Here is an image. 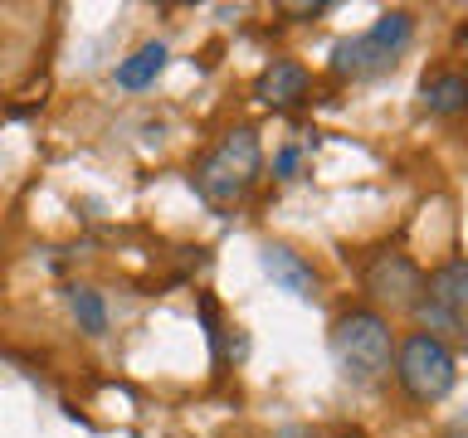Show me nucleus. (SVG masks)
Returning a JSON list of instances; mask_svg holds the SVG:
<instances>
[{
  "mask_svg": "<svg viewBox=\"0 0 468 438\" xmlns=\"http://www.w3.org/2000/svg\"><path fill=\"white\" fill-rule=\"evenodd\" d=\"M390 356H395V331L371 307H351V312L332 321V360L346 385H356V390L376 385L390 370Z\"/></svg>",
  "mask_w": 468,
  "mask_h": 438,
  "instance_id": "nucleus-1",
  "label": "nucleus"
},
{
  "mask_svg": "<svg viewBox=\"0 0 468 438\" xmlns=\"http://www.w3.org/2000/svg\"><path fill=\"white\" fill-rule=\"evenodd\" d=\"M259 166H263V151H259V137L249 127L229 131L215 151H205L196 161V190L215 210H229L234 200L249 195V185L259 181Z\"/></svg>",
  "mask_w": 468,
  "mask_h": 438,
  "instance_id": "nucleus-2",
  "label": "nucleus"
},
{
  "mask_svg": "<svg viewBox=\"0 0 468 438\" xmlns=\"http://www.w3.org/2000/svg\"><path fill=\"white\" fill-rule=\"evenodd\" d=\"M395 380L415 404H439L459 380V365H453V350L430 331H410L400 346H395Z\"/></svg>",
  "mask_w": 468,
  "mask_h": 438,
  "instance_id": "nucleus-3",
  "label": "nucleus"
},
{
  "mask_svg": "<svg viewBox=\"0 0 468 438\" xmlns=\"http://www.w3.org/2000/svg\"><path fill=\"white\" fill-rule=\"evenodd\" d=\"M415 35V15L410 10H386L380 20L366 29V35H351L332 49V68L342 73V78H371V73H386L400 49L410 44Z\"/></svg>",
  "mask_w": 468,
  "mask_h": 438,
  "instance_id": "nucleus-4",
  "label": "nucleus"
},
{
  "mask_svg": "<svg viewBox=\"0 0 468 438\" xmlns=\"http://www.w3.org/2000/svg\"><path fill=\"white\" fill-rule=\"evenodd\" d=\"M366 292L390 312H415V302L424 297V273L405 254H376L366 263Z\"/></svg>",
  "mask_w": 468,
  "mask_h": 438,
  "instance_id": "nucleus-5",
  "label": "nucleus"
},
{
  "mask_svg": "<svg viewBox=\"0 0 468 438\" xmlns=\"http://www.w3.org/2000/svg\"><path fill=\"white\" fill-rule=\"evenodd\" d=\"M263 273H269L273 287L288 292V297H298V302L317 297V273L307 268L292 248H283V244H263Z\"/></svg>",
  "mask_w": 468,
  "mask_h": 438,
  "instance_id": "nucleus-6",
  "label": "nucleus"
},
{
  "mask_svg": "<svg viewBox=\"0 0 468 438\" xmlns=\"http://www.w3.org/2000/svg\"><path fill=\"white\" fill-rule=\"evenodd\" d=\"M307 88H313V78H307L303 64H292V58H278V64H269L259 73V102H269V108H292V102L307 98Z\"/></svg>",
  "mask_w": 468,
  "mask_h": 438,
  "instance_id": "nucleus-7",
  "label": "nucleus"
},
{
  "mask_svg": "<svg viewBox=\"0 0 468 438\" xmlns=\"http://www.w3.org/2000/svg\"><path fill=\"white\" fill-rule=\"evenodd\" d=\"M424 302H434V307H444V312L463 317V307H468V258L439 263V268L424 277Z\"/></svg>",
  "mask_w": 468,
  "mask_h": 438,
  "instance_id": "nucleus-8",
  "label": "nucleus"
},
{
  "mask_svg": "<svg viewBox=\"0 0 468 438\" xmlns=\"http://www.w3.org/2000/svg\"><path fill=\"white\" fill-rule=\"evenodd\" d=\"M420 98H424V112L453 117V112L468 108V78L463 73H434V78H424Z\"/></svg>",
  "mask_w": 468,
  "mask_h": 438,
  "instance_id": "nucleus-9",
  "label": "nucleus"
},
{
  "mask_svg": "<svg viewBox=\"0 0 468 438\" xmlns=\"http://www.w3.org/2000/svg\"><path fill=\"white\" fill-rule=\"evenodd\" d=\"M166 44H142V49L137 54H132V58H122V64H117V83H122V88H146V83H156V73L161 68H166Z\"/></svg>",
  "mask_w": 468,
  "mask_h": 438,
  "instance_id": "nucleus-10",
  "label": "nucleus"
},
{
  "mask_svg": "<svg viewBox=\"0 0 468 438\" xmlns=\"http://www.w3.org/2000/svg\"><path fill=\"white\" fill-rule=\"evenodd\" d=\"M69 312L79 317V327H83L88 336H102V331H108V307H102L98 287L73 283V287H69Z\"/></svg>",
  "mask_w": 468,
  "mask_h": 438,
  "instance_id": "nucleus-11",
  "label": "nucleus"
},
{
  "mask_svg": "<svg viewBox=\"0 0 468 438\" xmlns=\"http://www.w3.org/2000/svg\"><path fill=\"white\" fill-rule=\"evenodd\" d=\"M273 171H278V175H292V171H298V146H283V151H278V161H273Z\"/></svg>",
  "mask_w": 468,
  "mask_h": 438,
  "instance_id": "nucleus-12",
  "label": "nucleus"
},
{
  "mask_svg": "<svg viewBox=\"0 0 468 438\" xmlns=\"http://www.w3.org/2000/svg\"><path fill=\"white\" fill-rule=\"evenodd\" d=\"M273 438H317L313 429H303V423H288V429H278Z\"/></svg>",
  "mask_w": 468,
  "mask_h": 438,
  "instance_id": "nucleus-13",
  "label": "nucleus"
},
{
  "mask_svg": "<svg viewBox=\"0 0 468 438\" xmlns=\"http://www.w3.org/2000/svg\"><path fill=\"white\" fill-rule=\"evenodd\" d=\"M444 438H468V419H463V423H453V429H449Z\"/></svg>",
  "mask_w": 468,
  "mask_h": 438,
  "instance_id": "nucleus-14",
  "label": "nucleus"
},
{
  "mask_svg": "<svg viewBox=\"0 0 468 438\" xmlns=\"http://www.w3.org/2000/svg\"><path fill=\"white\" fill-rule=\"evenodd\" d=\"M346 438H351V433H346Z\"/></svg>",
  "mask_w": 468,
  "mask_h": 438,
  "instance_id": "nucleus-15",
  "label": "nucleus"
}]
</instances>
